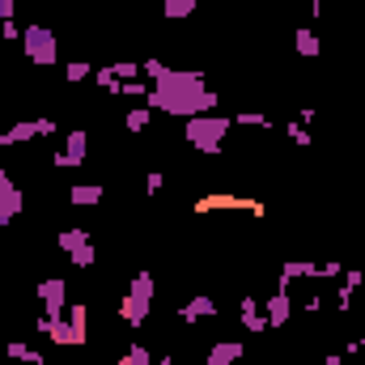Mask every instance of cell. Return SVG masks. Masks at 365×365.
Returning <instances> with one entry per match:
<instances>
[{
	"label": "cell",
	"mask_w": 365,
	"mask_h": 365,
	"mask_svg": "<svg viewBox=\"0 0 365 365\" xmlns=\"http://www.w3.org/2000/svg\"><path fill=\"white\" fill-rule=\"evenodd\" d=\"M149 110H166V115H208V110H217V93L204 86V73H195V68H170L153 90H149Z\"/></svg>",
	"instance_id": "obj_1"
},
{
	"label": "cell",
	"mask_w": 365,
	"mask_h": 365,
	"mask_svg": "<svg viewBox=\"0 0 365 365\" xmlns=\"http://www.w3.org/2000/svg\"><path fill=\"white\" fill-rule=\"evenodd\" d=\"M230 128H234L230 115H191V119H182V140L200 153H217L221 140L230 136Z\"/></svg>",
	"instance_id": "obj_2"
},
{
	"label": "cell",
	"mask_w": 365,
	"mask_h": 365,
	"mask_svg": "<svg viewBox=\"0 0 365 365\" xmlns=\"http://www.w3.org/2000/svg\"><path fill=\"white\" fill-rule=\"evenodd\" d=\"M21 51H26V60H30V64H47V68L60 60L56 34H51L47 26H26V30H21Z\"/></svg>",
	"instance_id": "obj_3"
},
{
	"label": "cell",
	"mask_w": 365,
	"mask_h": 365,
	"mask_svg": "<svg viewBox=\"0 0 365 365\" xmlns=\"http://www.w3.org/2000/svg\"><path fill=\"white\" fill-rule=\"evenodd\" d=\"M38 302L47 306V319H60V314L68 310V284H64L60 276L43 280V284H38Z\"/></svg>",
	"instance_id": "obj_4"
},
{
	"label": "cell",
	"mask_w": 365,
	"mask_h": 365,
	"mask_svg": "<svg viewBox=\"0 0 365 365\" xmlns=\"http://www.w3.org/2000/svg\"><path fill=\"white\" fill-rule=\"evenodd\" d=\"M21 208H26V200H21V187L9 179L4 170H0V230H4L13 217H21Z\"/></svg>",
	"instance_id": "obj_5"
},
{
	"label": "cell",
	"mask_w": 365,
	"mask_h": 365,
	"mask_svg": "<svg viewBox=\"0 0 365 365\" xmlns=\"http://www.w3.org/2000/svg\"><path fill=\"white\" fill-rule=\"evenodd\" d=\"M86 149H90V136H86L81 128H73V132H68V145H64V153H51V166H60V170H68V166H81V162H86Z\"/></svg>",
	"instance_id": "obj_6"
},
{
	"label": "cell",
	"mask_w": 365,
	"mask_h": 365,
	"mask_svg": "<svg viewBox=\"0 0 365 365\" xmlns=\"http://www.w3.org/2000/svg\"><path fill=\"white\" fill-rule=\"evenodd\" d=\"M264 314H268V327H284V323L293 319V297H289V289H276L272 297L264 302Z\"/></svg>",
	"instance_id": "obj_7"
},
{
	"label": "cell",
	"mask_w": 365,
	"mask_h": 365,
	"mask_svg": "<svg viewBox=\"0 0 365 365\" xmlns=\"http://www.w3.org/2000/svg\"><path fill=\"white\" fill-rule=\"evenodd\" d=\"M149 306H153L149 297H136V293H128V297L119 302V319H123L128 327H145V323H149Z\"/></svg>",
	"instance_id": "obj_8"
},
{
	"label": "cell",
	"mask_w": 365,
	"mask_h": 365,
	"mask_svg": "<svg viewBox=\"0 0 365 365\" xmlns=\"http://www.w3.org/2000/svg\"><path fill=\"white\" fill-rule=\"evenodd\" d=\"M34 327H38L43 336H51L56 344H81V340H77V331H73V323H68L64 314H60V319H47V314H43Z\"/></svg>",
	"instance_id": "obj_9"
},
{
	"label": "cell",
	"mask_w": 365,
	"mask_h": 365,
	"mask_svg": "<svg viewBox=\"0 0 365 365\" xmlns=\"http://www.w3.org/2000/svg\"><path fill=\"white\" fill-rule=\"evenodd\" d=\"M238 314H242L238 323H242L247 331H255V336L268 331V314H264V306H259L255 297H242V302H238Z\"/></svg>",
	"instance_id": "obj_10"
},
{
	"label": "cell",
	"mask_w": 365,
	"mask_h": 365,
	"mask_svg": "<svg viewBox=\"0 0 365 365\" xmlns=\"http://www.w3.org/2000/svg\"><path fill=\"white\" fill-rule=\"evenodd\" d=\"M242 353H247V349H242L238 340H221V344H212V349H208L204 365H238V361H242Z\"/></svg>",
	"instance_id": "obj_11"
},
{
	"label": "cell",
	"mask_w": 365,
	"mask_h": 365,
	"mask_svg": "<svg viewBox=\"0 0 365 365\" xmlns=\"http://www.w3.org/2000/svg\"><path fill=\"white\" fill-rule=\"evenodd\" d=\"M179 319H182V323H200V319H217V302L200 293V297H191L187 306H179Z\"/></svg>",
	"instance_id": "obj_12"
},
{
	"label": "cell",
	"mask_w": 365,
	"mask_h": 365,
	"mask_svg": "<svg viewBox=\"0 0 365 365\" xmlns=\"http://www.w3.org/2000/svg\"><path fill=\"white\" fill-rule=\"evenodd\" d=\"M195 208H200V212H212V208H251V212H259V204H255V200H238V195H225V191L204 195Z\"/></svg>",
	"instance_id": "obj_13"
},
{
	"label": "cell",
	"mask_w": 365,
	"mask_h": 365,
	"mask_svg": "<svg viewBox=\"0 0 365 365\" xmlns=\"http://www.w3.org/2000/svg\"><path fill=\"white\" fill-rule=\"evenodd\" d=\"M34 136H38V132H34V119H17L13 128L0 132V145H4V149H9V145H30Z\"/></svg>",
	"instance_id": "obj_14"
},
{
	"label": "cell",
	"mask_w": 365,
	"mask_h": 365,
	"mask_svg": "<svg viewBox=\"0 0 365 365\" xmlns=\"http://www.w3.org/2000/svg\"><path fill=\"white\" fill-rule=\"evenodd\" d=\"M102 182H73V191H68V200L81 208V204H102Z\"/></svg>",
	"instance_id": "obj_15"
},
{
	"label": "cell",
	"mask_w": 365,
	"mask_h": 365,
	"mask_svg": "<svg viewBox=\"0 0 365 365\" xmlns=\"http://www.w3.org/2000/svg\"><path fill=\"white\" fill-rule=\"evenodd\" d=\"M293 47H297V56H306V60H314V56L323 51V43H319V34H314L310 26H302V30L293 34Z\"/></svg>",
	"instance_id": "obj_16"
},
{
	"label": "cell",
	"mask_w": 365,
	"mask_h": 365,
	"mask_svg": "<svg viewBox=\"0 0 365 365\" xmlns=\"http://www.w3.org/2000/svg\"><path fill=\"white\" fill-rule=\"evenodd\" d=\"M64 319L73 323V331H77V340L86 344V340H90V306H86V302H81V306H68V310H64Z\"/></svg>",
	"instance_id": "obj_17"
},
{
	"label": "cell",
	"mask_w": 365,
	"mask_h": 365,
	"mask_svg": "<svg viewBox=\"0 0 365 365\" xmlns=\"http://www.w3.org/2000/svg\"><path fill=\"white\" fill-rule=\"evenodd\" d=\"M306 276H314V264H306V259H284V268H280V289H289L293 280H306Z\"/></svg>",
	"instance_id": "obj_18"
},
{
	"label": "cell",
	"mask_w": 365,
	"mask_h": 365,
	"mask_svg": "<svg viewBox=\"0 0 365 365\" xmlns=\"http://www.w3.org/2000/svg\"><path fill=\"white\" fill-rule=\"evenodd\" d=\"M4 353H9L13 361H26V365H47V357H43V353H34V349H30V344H21V340H13V344H9Z\"/></svg>",
	"instance_id": "obj_19"
},
{
	"label": "cell",
	"mask_w": 365,
	"mask_h": 365,
	"mask_svg": "<svg viewBox=\"0 0 365 365\" xmlns=\"http://www.w3.org/2000/svg\"><path fill=\"white\" fill-rule=\"evenodd\" d=\"M56 242H60V251H68V255H73L77 247H86V242H90V234H86V230H60V238H56Z\"/></svg>",
	"instance_id": "obj_20"
},
{
	"label": "cell",
	"mask_w": 365,
	"mask_h": 365,
	"mask_svg": "<svg viewBox=\"0 0 365 365\" xmlns=\"http://www.w3.org/2000/svg\"><path fill=\"white\" fill-rule=\"evenodd\" d=\"M149 119H153V110H149V106H132L123 123H128V132H145V128H149Z\"/></svg>",
	"instance_id": "obj_21"
},
{
	"label": "cell",
	"mask_w": 365,
	"mask_h": 365,
	"mask_svg": "<svg viewBox=\"0 0 365 365\" xmlns=\"http://www.w3.org/2000/svg\"><path fill=\"white\" fill-rule=\"evenodd\" d=\"M162 13H166L170 21H182V17H191V13H195V4H191V0H166V4H162Z\"/></svg>",
	"instance_id": "obj_22"
},
{
	"label": "cell",
	"mask_w": 365,
	"mask_h": 365,
	"mask_svg": "<svg viewBox=\"0 0 365 365\" xmlns=\"http://www.w3.org/2000/svg\"><path fill=\"white\" fill-rule=\"evenodd\" d=\"M128 293H136V297H149V302H153V293H158V289H153V276H149V272H136V276H132V289H128Z\"/></svg>",
	"instance_id": "obj_23"
},
{
	"label": "cell",
	"mask_w": 365,
	"mask_h": 365,
	"mask_svg": "<svg viewBox=\"0 0 365 365\" xmlns=\"http://www.w3.org/2000/svg\"><path fill=\"white\" fill-rule=\"evenodd\" d=\"M166 73H170V64H162V60H153V56H149V60H145V64H140V77H149V81H153V86H158V81H162V77H166Z\"/></svg>",
	"instance_id": "obj_24"
},
{
	"label": "cell",
	"mask_w": 365,
	"mask_h": 365,
	"mask_svg": "<svg viewBox=\"0 0 365 365\" xmlns=\"http://www.w3.org/2000/svg\"><path fill=\"white\" fill-rule=\"evenodd\" d=\"M64 77H68V81H90L93 68L86 64V60H68V64H64Z\"/></svg>",
	"instance_id": "obj_25"
},
{
	"label": "cell",
	"mask_w": 365,
	"mask_h": 365,
	"mask_svg": "<svg viewBox=\"0 0 365 365\" xmlns=\"http://www.w3.org/2000/svg\"><path fill=\"white\" fill-rule=\"evenodd\" d=\"M93 81H98L102 90H110V93H119V90H123V81L115 77V68H93Z\"/></svg>",
	"instance_id": "obj_26"
},
{
	"label": "cell",
	"mask_w": 365,
	"mask_h": 365,
	"mask_svg": "<svg viewBox=\"0 0 365 365\" xmlns=\"http://www.w3.org/2000/svg\"><path fill=\"white\" fill-rule=\"evenodd\" d=\"M68 259H73L77 268H93V264H98V251H93V242H86V247H77Z\"/></svg>",
	"instance_id": "obj_27"
},
{
	"label": "cell",
	"mask_w": 365,
	"mask_h": 365,
	"mask_svg": "<svg viewBox=\"0 0 365 365\" xmlns=\"http://www.w3.org/2000/svg\"><path fill=\"white\" fill-rule=\"evenodd\" d=\"M149 357H153V353H149L145 344H132V349L119 357V365H149Z\"/></svg>",
	"instance_id": "obj_28"
},
{
	"label": "cell",
	"mask_w": 365,
	"mask_h": 365,
	"mask_svg": "<svg viewBox=\"0 0 365 365\" xmlns=\"http://www.w3.org/2000/svg\"><path fill=\"white\" fill-rule=\"evenodd\" d=\"M234 123H242V128H272V119H268V115H255V110L234 115Z\"/></svg>",
	"instance_id": "obj_29"
},
{
	"label": "cell",
	"mask_w": 365,
	"mask_h": 365,
	"mask_svg": "<svg viewBox=\"0 0 365 365\" xmlns=\"http://www.w3.org/2000/svg\"><path fill=\"white\" fill-rule=\"evenodd\" d=\"M115 77H119V81H136V77H140V64H132V60H119V64H115Z\"/></svg>",
	"instance_id": "obj_30"
},
{
	"label": "cell",
	"mask_w": 365,
	"mask_h": 365,
	"mask_svg": "<svg viewBox=\"0 0 365 365\" xmlns=\"http://www.w3.org/2000/svg\"><path fill=\"white\" fill-rule=\"evenodd\" d=\"M284 136H289L293 145H310V132H306L302 123H284Z\"/></svg>",
	"instance_id": "obj_31"
},
{
	"label": "cell",
	"mask_w": 365,
	"mask_h": 365,
	"mask_svg": "<svg viewBox=\"0 0 365 365\" xmlns=\"http://www.w3.org/2000/svg\"><path fill=\"white\" fill-rule=\"evenodd\" d=\"M34 132H38V136H56V132H60V123H56V119H47V115H38V119H34Z\"/></svg>",
	"instance_id": "obj_32"
},
{
	"label": "cell",
	"mask_w": 365,
	"mask_h": 365,
	"mask_svg": "<svg viewBox=\"0 0 365 365\" xmlns=\"http://www.w3.org/2000/svg\"><path fill=\"white\" fill-rule=\"evenodd\" d=\"M340 272H344V268H340L336 259H327V264H314V276H319V280H331V276H340Z\"/></svg>",
	"instance_id": "obj_33"
},
{
	"label": "cell",
	"mask_w": 365,
	"mask_h": 365,
	"mask_svg": "<svg viewBox=\"0 0 365 365\" xmlns=\"http://www.w3.org/2000/svg\"><path fill=\"white\" fill-rule=\"evenodd\" d=\"M123 98H149V86H145V81H123Z\"/></svg>",
	"instance_id": "obj_34"
},
{
	"label": "cell",
	"mask_w": 365,
	"mask_h": 365,
	"mask_svg": "<svg viewBox=\"0 0 365 365\" xmlns=\"http://www.w3.org/2000/svg\"><path fill=\"white\" fill-rule=\"evenodd\" d=\"M0 34H4L9 43H21V26H17V21H0Z\"/></svg>",
	"instance_id": "obj_35"
},
{
	"label": "cell",
	"mask_w": 365,
	"mask_h": 365,
	"mask_svg": "<svg viewBox=\"0 0 365 365\" xmlns=\"http://www.w3.org/2000/svg\"><path fill=\"white\" fill-rule=\"evenodd\" d=\"M344 284H353V289H361V284H365V272H361V268H349V272H344Z\"/></svg>",
	"instance_id": "obj_36"
},
{
	"label": "cell",
	"mask_w": 365,
	"mask_h": 365,
	"mask_svg": "<svg viewBox=\"0 0 365 365\" xmlns=\"http://www.w3.org/2000/svg\"><path fill=\"white\" fill-rule=\"evenodd\" d=\"M149 191H162V182H166V175H162V170H149Z\"/></svg>",
	"instance_id": "obj_37"
},
{
	"label": "cell",
	"mask_w": 365,
	"mask_h": 365,
	"mask_svg": "<svg viewBox=\"0 0 365 365\" xmlns=\"http://www.w3.org/2000/svg\"><path fill=\"white\" fill-rule=\"evenodd\" d=\"M13 13H17V4L13 0H0V21H13Z\"/></svg>",
	"instance_id": "obj_38"
},
{
	"label": "cell",
	"mask_w": 365,
	"mask_h": 365,
	"mask_svg": "<svg viewBox=\"0 0 365 365\" xmlns=\"http://www.w3.org/2000/svg\"><path fill=\"white\" fill-rule=\"evenodd\" d=\"M314 119H319V115H314L310 106H302V110H297V123H302V128H306V123H314Z\"/></svg>",
	"instance_id": "obj_39"
},
{
	"label": "cell",
	"mask_w": 365,
	"mask_h": 365,
	"mask_svg": "<svg viewBox=\"0 0 365 365\" xmlns=\"http://www.w3.org/2000/svg\"><path fill=\"white\" fill-rule=\"evenodd\" d=\"M323 365H344V357H340V353H327V357H323Z\"/></svg>",
	"instance_id": "obj_40"
},
{
	"label": "cell",
	"mask_w": 365,
	"mask_h": 365,
	"mask_svg": "<svg viewBox=\"0 0 365 365\" xmlns=\"http://www.w3.org/2000/svg\"><path fill=\"white\" fill-rule=\"evenodd\" d=\"M158 365H175V357H170V353H162V361Z\"/></svg>",
	"instance_id": "obj_41"
},
{
	"label": "cell",
	"mask_w": 365,
	"mask_h": 365,
	"mask_svg": "<svg viewBox=\"0 0 365 365\" xmlns=\"http://www.w3.org/2000/svg\"><path fill=\"white\" fill-rule=\"evenodd\" d=\"M327 4H331V0H314V13H319V9H327Z\"/></svg>",
	"instance_id": "obj_42"
},
{
	"label": "cell",
	"mask_w": 365,
	"mask_h": 365,
	"mask_svg": "<svg viewBox=\"0 0 365 365\" xmlns=\"http://www.w3.org/2000/svg\"><path fill=\"white\" fill-rule=\"evenodd\" d=\"M191 4H200V0H191ZM217 4H221V0H217Z\"/></svg>",
	"instance_id": "obj_43"
},
{
	"label": "cell",
	"mask_w": 365,
	"mask_h": 365,
	"mask_svg": "<svg viewBox=\"0 0 365 365\" xmlns=\"http://www.w3.org/2000/svg\"><path fill=\"white\" fill-rule=\"evenodd\" d=\"M361 323H365V314H361Z\"/></svg>",
	"instance_id": "obj_44"
}]
</instances>
